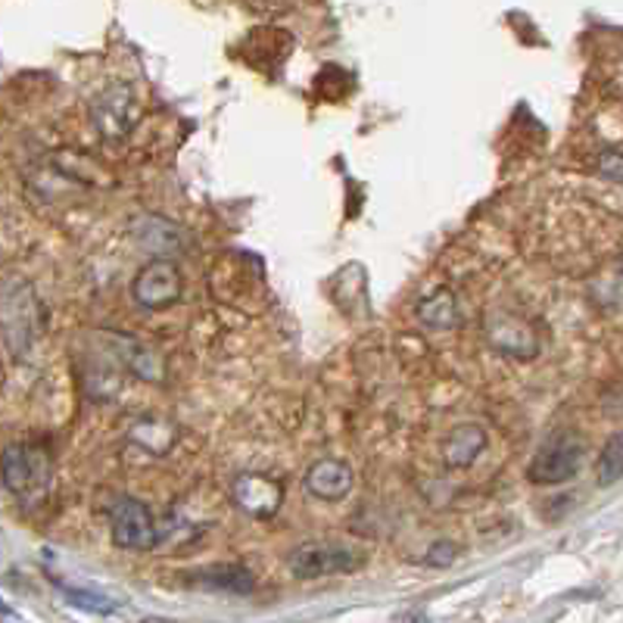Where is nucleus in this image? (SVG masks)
<instances>
[{"instance_id":"obj_1","label":"nucleus","mask_w":623,"mask_h":623,"mask_svg":"<svg viewBox=\"0 0 623 623\" xmlns=\"http://www.w3.org/2000/svg\"><path fill=\"white\" fill-rule=\"evenodd\" d=\"M45 306L35 287L23 277H10L3 284V344L13 356H25L45 331Z\"/></svg>"},{"instance_id":"obj_2","label":"nucleus","mask_w":623,"mask_h":623,"mask_svg":"<svg viewBox=\"0 0 623 623\" xmlns=\"http://www.w3.org/2000/svg\"><path fill=\"white\" fill-rule=\"evenodd\" d=\"M362 564H365V552L347 543H337V539H309V543H300L287 558L290 574L300 580L352 574Z\"/></svg>"},{"instance_id":"obj_3","label":"nucleus","mask_w":623,"mask_h":623,"mask_svg":"<svg viewBox=\"0 0 623 623\" xmlns=\"http://www.w3.org/2000/svg\"><path fill=\"white\" fill-rule=\"evenodd\" d=\"M110 518V536L113 546L125 552H150L160 546V524L153 511L135 496H119L113 506L107 508Z\"/></svg>"},{"instance_id":"obj_4","label":"nucleus","mask_w":623,"mask_h":623,"mask_svg":"<svg viewBox=\"0 0 623 623\" xmlns=\"http://www.w3.org/2000/svg\"><path fill=\"white\" fill-rule=\"evenodd\" d=\"M132 297L147 312H162V309H172L175 302H182L185 275H182L178 262L169 256H153L132 281Z\"/></svg>"},{"instance_id":"obj_5","label":"nucleus","mask_w":623,"mask_h":623,"mask_svg":"<svg viewBox=\"0 0 623 623\" xmlns=\"http://www.w3.org/2000/svg\"><path fill=\"white\" fill-rule=\"evenodd\" d=\"M583 464V443L574 434H555L527 464V481L536 486H558L574 481Z\"/></svg>"},{"instance_id":"obj_6","label":"nucleus","mask_w":623,"mask_h":623,"mask_svg":"<svg viewBox=\"0 0 623 623\" xmlns=\"http://www.w3.org/2000/svg\"><path fill=\"white\" fill-rule=\"evenodd\" d=\"M3 486L20 502H38L50 486V459L41 449L7 446L3 452Z\"/></svg>"},{"instance_id":"obj_7","label":"nucleus","mask_w":623,"mask_h":623,"mask_svg":"<svg viewBox=\"0 0 623 623\" xmlns=\"http://www.w3.org/2000/svg\"><path fill=\"white\" fill-rule=\"evenodd\" d=\"M138 119V100H135V91L132 85H122V82H113L110 88L94 97L91 103V122L97 128V135L103 140H122L132 125Z\"/></svg>"},{"instance_id":"obj_8","label":"nucleus","mask_w":623,"mask_h":623,"mask_svg":"<svg viewBox=\"0 0 623 623\" xmlns=\"http://www.w3.org/2000/svg\"><path fill=\"white\" fill-rule=\"evenodd\" d=\"M484 334L489 347L502 352L508 359H536L539 356V337L531 324L518 319L508 309H493L486 312Z\"/></svg>"},{"instance_id":"obj_9","label":"nucleus","mask_w":623,"mask_h":623,"mask_svg":"<svg viewBox=\"0 0 623 623\" xmlns=\"http://www.w3.org/2000/svg\"><path fill=\"white\" fill-rule=\"evenodd\" d=\"M232 499L234 506L240 508V511H247L250 518H259V521H265V518H275L277 508L284 502V489L277 481L272 477H262V474H244V477H237L232 486Z\"/></svg>"},{"instance_id":"obj_10","label":"nucleus","mask_w":623,"mask_h":623,"mask_svg":"<svg viewBox=\"0 0 623 623\" xmlns=\"http://www.w3.org/2000/svg\"><path fill=\"white\" fill-rule=\"evenodd\" d=\"M100 337L110 344V352L116 356L119 365L128 371V374H135L140 381L160 384L165 369H162L160 356L147 347V344H140L138 337H132V334H116V331H103Z\"/></svg>"},{"instance_id":"obj_11","label":"nucleus","mask_w":623,"mask_h":623,"mask_svg":"<svg viewBox=\"0 0 623 623\" xmlns=\"http://www.w3.org/2000/svg\"><path fill=\"white\" fill-rule=\"evenodd\" d=\"M352 468L340 459H319L315 464H309L306 477H302V486L312 499L319 502H340L352 493Z\"/></svg>"},{"instance_id":"obj_12","label":"nucleus","mask_w":623,"mask_h":623,"mask_svg":"<svg viewBox=\"0 0 623 623\" xmlns=\"http://www.w3.org/2000/svg\"><path fill=\"white\" fill-rule=\"evenodd\" d=\"M128 232H132V237L138 240V247H144L147 253L169 256V259H172V253H178L182 244H185L182 240V228L172 225L162 215H135Z\"/></svg>"},{"instance_id":"obj_13","label":"nucleus","mask_w":623,"mask_h":623,"mask_svg":"<svg viewBox=\"0 0 623 623\" xmlns=\"http://www.w3.org/2000/svg\"><path fill=\"white\" fill-rule=\"evenodd\" d=\"M486 431L481 424H459L452 427L446 439H443V464L452 471H464L481 459V452L486 449Z\"/></svg>"},{"instance_id":"obj_14","label":"nucleus","mask_w":623,"mask_h":623,"mask_svg":"<svg viewBox=\"0 0 623 623\" xmlns=\"http://www.w3.org/2000/svg\"><path fill=\"white\" fill-rule=\"evenodd\" d=\"M194 583L203 589H215V593H234V596H247L253 593L256 580L247 568L240 564H212L194 574Z\"/></svg>"},{"instance_id":"obj_15","label":"nucleus","mask_w":623,"mask_h":623,"mask_svg":"<svg viewBox=\"0 0 623 623\" xmlns=\"http://www.w3.org/2000/svg\"><path fill=\"white\" fill-rule=\"evenodd\" d=\"M175 437H178L175 424L162 418H140L128 431V439L138 443L140 449H147L150 456H165L175 446Z\"/></svg>"},{"instance_id":"obj_16","label":"nucleus","mask_w":623,"mask_h":623,"mask_svg":"<svg viewBox=\"0 0 623 623\" xmlns=\"http://www.w3.org/2000/svg\"><path fill=\"white\" fill-rule=\"evenodd\" d=\"M418 319H421V324H427L431 331H449V327H456V324L462 322L456 294L446 290V287L434 290L427 300H421V306H418Z\"/></svg>"},{"instance_id":"obj_17","label":"nucleus","mask_w":623,"mask_h":623,"mask_svg":"<svg viewBox=\"0 0 623 623\" xmlns=\"http://www.w3.org/2000/svg\"><path fill=\"white\" fill-rule=\"evenodd\" d=\"M596 477H599V486L618 484L623 477V431L605 439L599 462H596Z\"/></svg>"},{"instance_id":"obj_18","label":"nucleus","mask_w":623,"mask_h":623,"mask_svg":"<svg viewBox=\"0 0 623 623\" xmlns=\"http://www.w3.org/2000/svg\"><path fill=\"white\" fill-rule=\"evenodd\" d=\"M60 589H63L75 605H82V608H88V611H100V614L113 611V601L103 599V596H94V593H85V589H78V586H66V583H60Z\"/></svg>"},{"instance_id":"obj_19","label":"nucleus","mask_w":623,"mask_h":623,"mask_svg":"<svg viewBox=\"0 0 623 623\" xmlns=\"http://www.w3.org/2000/svg\"><path fill=\"white\" fill-rule=\"evenodd\" d=\"M599 172H601V178L623 185V153H601Z\"/></svg>"},{"instance_id":"obj_20","label":"nucleus","mask_w":623,"mask_h":623,"mask_svg":"<svg viewBox=\"0 0 623 623\" xmlns=\"http://www.w3.org/2000/svg\"><path fill=\"white\" fill-rule=\"evenodd\" d=\"M424 561L434 564V568H446V564L456 561V546L452 543H437V546H431V555Z\"/></svg>"}]
</instances>
